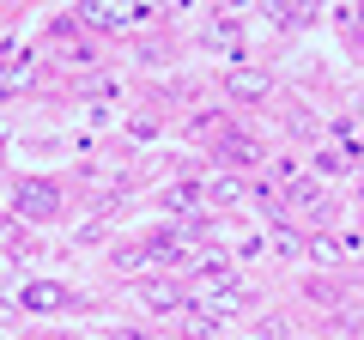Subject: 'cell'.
<instances>
[{
  "label": "cell",
  "instance_id": "6da1fadb",
  "mask_svg": "<svg viewBox=\"0 0 364 340\" xmlns=\"http://www.w3.org/2000/svg\"><path fill=\"white\" fill-rule=\"evenodd\" d=\"M79 25L91 31H134L146 18V6H128V0H85V6H73Z\"/></svg>",
  "mask_w": 364,
  "mask_h": 340
},
{
  "label": "cell",
  "instance_id": "7a4b0ae2",
  "mask_svg": "<svg viewBox=\"0 0 364 340\" xmlns=\"http://www.w3.org/2000/svg\"><path fill=\"white\" fill-rule=\"evenodd\" d=\"M13 201H18V213H25V219H55V213H61V188L49 183V176H25V183L13 188Z\"/></svg>",
  "mask_w": 364,
  "mask_h": 340
},
{
  "label": "cell",
  "instance_id": "3957f363",
  "mask_svg": "<svg viewBox=\"0 0 364 340\" xmlns=\"http://www.w3.org/2000/svg\"><path fill=\"white\" fill-rule=\"evenodd\" d=\"M18 304H25L31 316H55V310H73V292L61 286V280H25V286H18Z\"/></svg>",
  "mask_w": 364,
  "mask_h": 340
},
{
  "label": "cell",
  "instance_id": "277c9868",
  "mask_svg": "<svg viewBox=\"0 0 364 340\" xmlns=\"http://www.w3.org/2000/svg\"><path fill=\"white\" fill-rule=\"evenodd\" d=\"M286 201H291V213H304V219H334V195H328L322 183H310V176H291Z\"/></svg>",
  "mask_w": 364,
  "mask_h": 340
},
{
  "label": "cell",
  "instance_id": "5b68a950",
  "mask_svg": "<svg viewBox=\"0 0 364 340\" xmlns=\"http://www.w3.org/2000/svg\"><path fill=\"white\" fill-rule=\"evenodd\" d=\"M213 152H219L225 170H249V164H261V140H255V134H243V128H225Z\"/></svg>",
  "mask_w": 364,
  "mask_h": 340
},
{
  "label": "cell",
  "instance_id": "8992f818",
  "mask_svg": "<svg viewBox=\"0 0 364 340\" xmlns=\"http://www.w3.org/2000/svg\"><path fill=\"white\" fill-rule=\"evenodd\" d=\"M225 92L243 97V104H255V97L273 92V79H267V73H231V79H225Z\"/></svg>",
  "mask_w": 364,
  "mask_h": 340
},
{
  "label": "cell",
  "instance_id": "52a82bcc",
  "mask_svg": "<svg viewBox=\"0 0 364 340\" xmlns=\"http://www.w3.org/2000/svg\"><path fill=\"white\" fill-rule=\"evenodd\" d=\"M207 43H213L219 55H231V61L243 55V31H237L231 18H213V25H207Z\"/></svg>",
  "mask_w": 364,
  "mask_h": 340
},
{
  "label": "cell",
  "instance_id": "ba28073f",
  "mask_svg": "<svg viewBox=\"0 0 364 340\" xmlns=\"http://www.w3.org/2000/svg\"><path fill=\"white\" fill-rule=\"evenodd\" d=\"M200 201H207V188H200V183H176V188L164 195V207H170V213H200Z\"/></svg>",
  "mask_w": 364,
  "mask_h": 340
},
{
  "label": "cell",
  "instance_id": "9c48e42d",
  "mask_svg": "<svg viewBox=\"0 0 364 340\" xmlns=\"http://www.w3.org/2000/svg\"><path fill=\"white\" fill-rule=\"evenodd\" d=\"M31 73H37V55H18V49H13L6 61H0V85H25Z\"/></svg>",
  "mask_w": 364,
  "mask_h": 340
},
{
  "label": "cell",
  "instance_id": "30bf717a",
  "mask_svg": "<svg viewBox=\"0 0 364 340\" xmlns=\"http://www.w3.org/2000/svg\"><path fill=\"white\" fill-rule=\"evenodd\" d=\"M176 304H182L176 280H152V286H146V310H176Z\"/></svg>",
  "mask_w": 364,
  "mask_h": 340
},
{
  "label": "cell",
  "instance_id": "8fae6325",
  "mask_svg": "<svg viewBox=\"0 0 364 340\" xmlns=\"http://www.w3.org/2000/svg\"><path fill=\"white\" fill-rule=\"evenodd\" d=\"M207 201H219V207H231V201H243V188H237V176H213V183H207Z\"/></svg>",
  "mask_w": 364,
  "mask_h": 340
},
{
  "label": "cell",
  "instance_id": "7c38bea8",
  "mask_svg": "<svg viewBox=\"0 0 364 340\" xmlns=\"http://www.w3.org/2000/svg\"><path fill=\"white\" fill-rule=\"evenodd\" d=\"M116 267H122V274H134V267H146V243H128V249H116Z\"/></svg>",
  "mask_w": 364,
  "mask_h": 340
},
{
  "label": "cell",
  "instance_id": "4fadbf2b",
  "mask_svg": "<svg viewBox=\"0 0 364 340\" xmlns=\"http://www.w3.org/2000/svg\"><path fill=\"white\" fill-rule=\"evenodd\" d=\"M273 249H279V255H304V249H298V231H291V225H273Z\"/></svg>",
  "mask_w": 364,
  "mask_h": 340
},
{
  "label": "cell",
  "instance_id": "5bb4252c",
  "mask_svg": "<svg viewBox=\"0 0 364 340\" xmlns=\"http://www.w3.org/2000/svg\"><path fill=\"white\" fill-rule=\"evenodd\" d=\"M310 255H316V262H340V243H334V237H316Z\"/></svg>",
  "mask_w": 364,
  "mask_h": 340
},
{
  "label": "cell",
  "instance_id": "9a60e30c",
  "mask_svg": "<svg viewBox=\"0 0 364 340\" xmlns=\"http://www.w3.org/2000/svg\"><path fill=\"white\" fill-rule=\"evenodd\" d=\"M207 340H219V334H207Z\"/></svg>",
  "mask_w": 364,
  "mask_h": 340
}]
</instances>
